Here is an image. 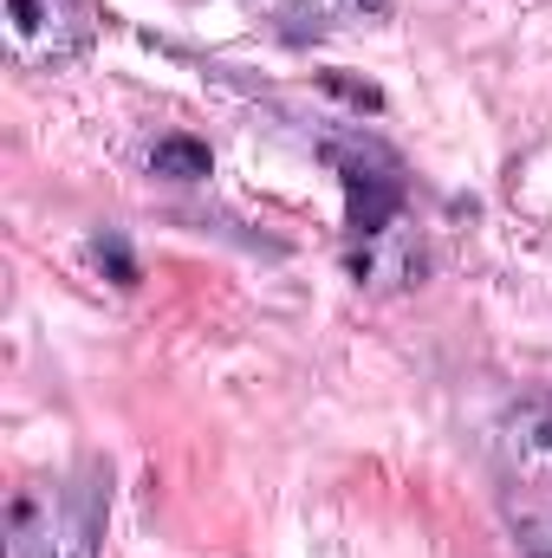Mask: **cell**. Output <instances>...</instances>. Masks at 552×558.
<instances>
[{"label":"cell","mask_w":552,"mask_h":558,"mask_svg":"<svg viewBox=\"0 0 552 558\" xmlns=\"http://www.w3.org/2000/svg\"><path fill=\"white\" fill-rule=\"evenodd\" d=\"M13 65H65L92 39V0H0Z\"/></svg>","instance_id":"6da1fadb"},{"label":"cell","mask_w":552,"mask_h":558,"mask_svg":"<svg viewBox=\"0 0 552 558\" xmlns=\"http://www.w3.org/2000/svg\"><path fill=\"white\" fill-rule=\"evenodd\" d=\"M332 162H338L345 195H351V234H364V241L391 234L397 215H404V169H397V156L377 149V143H332Z\"/></svg>","instance_id":"3957f363"},{"label":"cell","mask_w":552,"mask_h":558,"mask_svg":"<svg viewBox=\"0 0 552 558\" xmlns=\"http://www.w3.org/2000/svg\"><path fill=\"white\" fill-rule=\"evenodd\" d=\"M520 546H527V558H552V513H520Z\"/></svg>","instance_id":"52a82bcc"},{"label":"cell","mask_w":552,"mask_h":558,"mask_svg":"<svg viewBox=\"0 0 552 558\" xmlns=\"http://www.w3.org/2000/svg\"><path fill=\"white\" fill-rule=\"evenodd\" d=\"M149 169H156V175H169V182H202V175H208V143L163 137V143H156V156H149Z\"/></svg>","instance_id":"5b68a950"},{"label":"cell","mask_w":552,"mask_h":558,"mask_svg":"<svg viewBox=\"0 0 552 558\" xmlns=\"http://www.w3.org/2000/svg\"><path fill=\"white\" fill-rule=\"evenodd\" d=\"M494 448H501L520 474H552V390L520 397L507 416L494 422Z\"/></svg>","instance_id":"277c9868"},{"label":"cell","mask_w":552,"mask_h":558,"mask_svg":"<svg viewBox=\"0 0 552 558\" xmlns=\"http://www.w3.org/2000/svg\"><path fill=\"white\" fill-rule=\"evenodd\" d=\"M98 260L118 274V286H137V267H131V254H124V241H118V234H105V241H98Z\"/></svg>","instance_id":"ba28073f"},{"label":"cell","mask_w":552,"mask_h":558,"mask_svg":"<svg viewBox=\"0 0 552 558\" xmlns=\"http://www.w3.org/2000/svg\"><path fill=\"white\" fill-rule=\"evenodd\" d=\"M299 7L319 13V20H332V26H371V20H384L391 0H299Z\"/></svg>","instance_id":"8992f818"},{"label":"cell","mask_w":552,"mask_h":558,"mask_svg":"<svg viewBox=\"0 0 552 558\" xmlns=\"http://www.w3.org/2000/svg\"><path fill=\"white\" fill-rule=\"evenodd\" d=\"M105 500H111V481L98 461H85L46 507L39 533H33V558H98L105 546Z\"/></svg>","instance_id":"7a4b0ae2"}]
</instances>
